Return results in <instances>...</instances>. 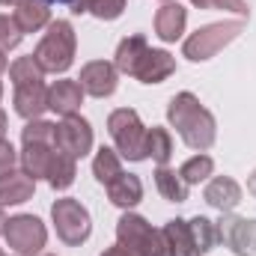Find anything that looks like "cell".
<instances>
[{
	"label": "cell",
	"mask_w": 256,
	"mask_h": 256,
	"mask_svg": "<svg viewBox=\"0 0 256 256\" xmlns=\"http://www.w3.org/2000/svg\"><path fill=\"white\" fill-rule=\"evenodd\" d=\"M167 120H170V126L179 131V137L196 149V152H206L212 143H214V137H218V122H214V116L200 104V98L194 96V92H179V96H173L170 98V104H167Z\"/></svg>",
	"instance_id": "cell-1"
},
{
	"label": "cell",
	"mask_w": 256,
	"mask_h": 256,
	"mask_svg": "<svg viewBox=\"0 0 256 256\" xmlns=\"http://www.w3.org/2000/svg\"><path fill=\"white\" fill-rule=\"evenodd\" d=\"M74 48H78L74 27L68 21H63V18H57V21L48 24V33L36 45L33 57H36V63L42 66V72L63 74V72H68V66L74 63Z\"/></svg>",
	"instance_id": "cell-2"
},
{
	"label": "cell",
	"mask_w": 256,
	"mask_h": 256,
	"mask_svg": "<svg viewBox=\"0 0 256 256\" xmlns=\"http://www.w3.org/2000/svg\"><path fill=\"white\" fill-rule=\"evenodd\" d=\"M244 33V18H236V21H220V24H206L200 27L196 33H191L182 45L185 57L191 63H206L212 60L218 51H224L230 42H236L238 36Z\"/></svg>",
	"instance_id": "cell-3"
},
{
	"label": "cell",
	"mask_w": 256,
	"mask_h": 256,
	"mask_svg": "<svg viewBox=\"0 0 256 256\" xmlns=\"http://www.w3.org/2000/svg\"><path fill=\"white\" fill-rule=\"evenodd\" d=\"M116 238L134 256H170L164 232L161 230H152L140 214H131V212H126L116 220Z\"/></svg>",
	"instance_id": "cell-4"
},
{
	"label": "cell",
	"mask_w": 256,
	"mask_h": 256,
	"mask_svg": "<svg viewBox=\"0 0 256 256\" xmlns=\"http://www.w3.org/2000/svg\"><path fill=\"white\" fill-rule=\"evenodd\" d=\"M108 131L116 143V152L128 161H143L146 158V131L149 128L140 122L137 110L120 108L108 116Z\"/></svg>",
	"instance_id": "cell-5"
},
{
	"label": "cell",
	"mask_w": 256,
	"mask_h": 256,
	"mask_svg": "<svg viewBox=\"0 0 256 256\" xmlns=\"http://www.w3.org/2000/svg\"><path fill=\"white\" fill-rule=\"evenodd\" d=\"M51 218H54V226H57V236L60 242H66L68 248H78L90 238L92 232V220H90V212L72 200V196H63L51 206Z\"/></svg>",
	"instance_id": "cell-6"
},
{
	"label": "cell",
	"mask_w": 256,
	"mask_h": 256,
	"mask_svg": "<svg viewBox=\"0 0 256 256\" xmlns=\"http://www.w3.org/2000/svg\"><path fill=\"white\" fill-rule=\"evenodd\" d=\"M3 236H6V244L18 256L39 254L45 248V242H48V230H45V224L36 214H15V218H9Z\"/></svg>",
	"instance_id": "cell-7"
},
{
	"label": "cell",
	"mask_w": 256,
	"mask_h": 256,
	"mask_svg": "<svg viewBox=\"0 0 256 256\" xmlns=\"http://www.w3.org/2000/svg\"><path fill=\"white\" fill-rule=\"evenodd\" d=\"M218 242H224L236 256H256V220L226 212L218 220Z\"/></svg>",
	"instance_id": "cell-8"
},
{
	"label": "cell",
	"mask_w": 256,
	"mask_h": 256,
	"mask_svg": "<svg viewBox=\"0 0 256 256\" xmlns=\"http://www.w3.org/2000/svg\"><path fill=\"white\" fill-rule=\"evenodd\" d=\"M54 149L72 155L74 161L84 158L92 149V128H90V122L84 116H78V114L63 116V122L54 128Z\"/></svg>",
	"instance_id": "cell-9"
},
{
	"label": "cell",
	"mask_w": 256,
	"mask_h": 256,
	"mask_svg": "<svg viewBox=\"0 0 256 256\" xmlns=\"http://www.w3.org/2000/svg\"><path fill=\"white\" fill-rule=\"evenodd\" d=\"M78 80H80L84 92H90L96 98H108V96L116 92L120 72H116V66L108 63V60H92V63H86L80 68V78Z\"/></svg>",
	"instance_id": "cell-10"
},
{
	"label": "cell",
	"mask_w": 256,
	"mask_h": 256,
	"mask_svg": "<svg viewBox=\"0 0 256 256\" xmlns=\"http://www.w3.org/2000/svg\"><path fill=\"white\" fill-rule=\"evenodd\" d=\"M173 72H176V60H173L167 51L149 48V51L140 57V63H137V68H134L131 78H137L140 84H161V80H167Z\"/></svg>",
	"instance_id": "cell-11"
},
{
	"label": "cell",
	"mask_w": 256,
	"mask_h": 256,
	"mask_svg": "<svg viewBox=\"0 0 256 256\" xmlns=\"http://www.w3.org/2000/svg\"><path fill=\"white\" fill-rule=\"evenodd\" d=\"M80 104H84V86L78 80H57L54 86H48V110L72 116L78 114Z\"/></svg>",
	"instance_id": "cell-12"
},
{
	"label": "cell",
	"mask_w": 256,
	"mask_h": 256,
	"mask_svg": "<svg viewBox=\"0 0 256 256\" xmlns=\"http://www.w3.org/2000/svg\"><path fill=\"white\" fill-rule=\"evenodd\" d=\"M15 110L18 116L30 120H42V114L48 110V86L45 84H27V86H15Z\"/></svg>",
	"instance_id": "cell-13"
},
{
	"label": "cell",
	"mask_w": 256,
	"mask_h": 256,
	"mask_svg": "<svg viewBox=\"0 0 256 256\" xmlns=\"http://www.w3.org/2000/svg\"><path fill=\"white\" fill-rule=\"evenodd\" d=\"M36 191V179L27 176L24 170H9L0 176V206H21Z\"/></svg>",
	"instance_id": "cell-14"
},
{
	"label": "cell",
	"mask_w": 256,
	"mask_h": 256,
	"mask_svg": "<svg viewBox=\"0 0 256 256\" xmlns=\"http://www.w3.org/2000/svg\"><path fill=\"white\" fill-rule=\"evenodd\" d=\"M185 24H188V12H185L179 3H164V6L155 12V33H158L161 42H176V39H182Z\"/></svg>",
	"instance_id": "cell-15"
},
{
	"label": "cell",
	"mask_w": 256,
	"mask_h": 256,
	"mask_svg": "<svg viewBox=\"0 0 256 256\" xmlns=\"http://www.w3.org/2000/svg\"><path fill=\"white\" fill-rule=\"evenodd\" d=\"M206 202L218 212H232L238 202H242V185L230 176H218L206 185Z\"/></svg>",
	"instance_id": "cell-16"
},
{
	"label": "cell",
	"mask_w": 256,
	"mask_h": 256,
	"mask_svg": "<svg viewBox=\"0 0 256 256\" xmlns=\"http://www.w3.org/2000/svg\"><path fill=\"white\" fill-rule=\"evenodd\" d=\"M12 18L21 27V33H39L42 27L51 24V9L45 0H21L12 12Z\"/></svg>",
	"instance_id": "cell-17"
},
{
	"label": "cell",
	"mask_w": 256,
	"mask_h": 256,
	"mask_svg": "<svg viewBox=\"0 0 256 256\" xmlns=\"http://www.w3.org/2000/svg\"><path fill=\"white\" fill-rule=\"evenodd\" d=\"M54 146L51 143H24V152H21V170L33 179H48V170H51V161H54Z\"/></svg>",
	"instance_id": "cell-18"
},
{
	"label": "cell",
	"mask_w": 256,
	"mask_h": 256,
	"mask_svg": "<svg viewBox=\"0 0 256 256\" xmlns=\"http://www.w3.org/2000/svg\"><path fill=\"white\" fill-rule=\"evenodd\" d=\"M108 188V196H110V202L114 206H120V208H131V206H137L140 200H143V182L134 176V173H120L110 185H104Z\"/></svg>",
	"instance_id": "cell-19"
},
{
	"label": "cell",
	"mask_w": 256,
	"mask_h": 256,
	"mask_svg": "<svg viewBox=\"0 0 256 256\" xmlns=\"http://www.w3.org/2000/svg\"><path fill=\"white\" fill-rule=\"evenodd\" d=\"M161 232H164V238H167L170 256H202L200 250H196L194 238H191L188 220H182V218H173V220H167V226H164Z\"/></svg>",
	"instance_id": "cell-20"
},
{
	"label": "cell",
	"mask_w": 256,
	"mask_h": 256,
	"mask_svg": "<svg viewBox=\"0 0 256 256\" xmlns=\"http://www.w3.org/2000/svg\"><path fill=\"white\" fill-rule=\"evenodd\" d=\"M149 51V45H146V39L143 36H128L120 42V48H116V72H126V74H134V68L140 63V57Z\"/></svg>",
	"instance_id": "cell-21"
},
{
	"label": "cell",
	"mask_w": 256,
	"mask_h": 256,
	"mask_svg": "<svg viewBox=\"0 0 256 256\" xmlns=\"http://www.w3.org/2000/svg\"><path fill=\"white\" fill-rule=\"evenodd\" d=\"M146 158H152L158 167H167V161L173 158V137L167 128L152 126L146 131Z\"/></svg>",
	"instance_id": "cell-22"
},
{
	"label": "cell",
	"mask_w": 256,
	"mask_h": 256,
	"mask_svg": "<svg viewBox=\"0 0 256 256\" xmlns=\"http://www.w3.org/2000/svg\"><path fill=\"white\" fill-rule=\"evenodd\" d=\"M155 188H158V194L164 200H170V202H185L188 200V185L170 167H158L155 170Z\"/></svg>",
	"instance_id": "cell-23"
},
{
	"label": "cell",
	"mask_w": 256,
	"mask_h": 256,
	"mask_svg": "<svg viewBox=\"0 0 256 256\" xmlns=\"http://www.w3.org/2000/svg\"><path fill=\"white\" fill-rule=\"evenodd\" d=\"M78 176V167H74V158L66 155V152H54V161H51V170H48V185L54 191H66Z\"/></svg>",
	"instance_id": "cell-24"
},
{
	"label": "cell",
	"mask_w": 256,
	"mask_h": 256,
	"mask_svg": "<svg viewBox=\"0 0 256 256\" xmlns=\"http://www.w3.org/2000/svg\"><path fill=\"white\" fill-rule=\"evenodd\" d=\"M120 173H122V161H120V155H116L114 149L102 146V149L96 152V161H92V176H96L102 185H110Z\"/></svg>",
	"instance_id": "cell-25"
},
{
	"label": "cell",
	"mask_w": 256,
	"mask_h": 256,
	"mask_svg": "<svg viewBox=\"0 0 256 256\" xmlns=\"http://www.w3.org/2000/svg\"><path fill=\"white\" fill-rule=\"evenodd\" d=\"M188 230H191V238H194V244H196L200 254H208L218 244V224L214 220L196 214L194 220H188Z\"/></svg>",
	"instance_id": "cell-26"
},
{
	"label": "cell",
	"mask_w": 256,
	"mask_h": 256,
	"mask_svg": "<svg viewBox=\"0 0 256 256\" xmlns=\"http://www.w3.org/2000/svg\"><path fill=\"white\" fill-rule=\"evenodd\" d=\"M9 78H12L15 86H27V84H42L45 72H42V66L36 63V57L30 54V57H18L15 63L9 66Z\"/></svg>",
	"instance_id": "cell-27"
},
{
	"label": "cell",
	"mask_w": 256,
	"mask_h": 256,
	"mask_svg": "<svg viewBox=\"0 0 256 256\" xmlns=\"http://www.w3.org/2000/svg\"><path fill=\"white\" fill-rule=\"evenodd\" d=\"M212 170H214V161L208 155H194L179 167V176H182L185 185H200V182H206L212 176Z\"/></svg>",
	"instance_id": "cell-28"
},
{
	"label": "cell",
	"mask_w": 256,
	"mask_h": 256,
	"mask_svg": "<svg viewBox=\"0 0 256 256\" xmlns=\"http://www.w3.org/2000/svg\"><path fill=\"white\" fill-rule=\"evenodd\" d=\"M54 122H45V120H30L24 131H21V140L24 143H51L54 146Z\"/></svg>",
	"instance_id": "cell-29"
},
{
	"label": "cell",
	"mask_w": 256,
	"mask_h": 256,
	"mask_svg": "<svg viewBox=\"0 0 256 256\" xmlns=\"http://www.w3.org/2000/svg\"><path fill=\"white\" fill-rule=\"evenodd\" d=\"M21 39H24V33H21V27L15 24V18H12V15H0V51L6 54V51L18 48Z\"/></svg>",
	"instance_id": "cell-30"
},
{
	"label": "cell",
	"mask_w": 256,
	"mask_h": 256,
	"mask_svg": "<svg viewBox=\"0 0 256 256\" xmlns=\"http://www.w3.org/2000/svg\"><path fill=\"white\" fill-rule=\"evenodd\" d=\"M122 9H126V0H92V6H90V12L102 21H116L122 15Z\"/></svg>",
	"instance_id": "cell-31"
},
{
	"label": "cell",
	"mask_w": 256,
	"mask_h": 256,
	"mask_svg": "<svg viewBox=\"0 0 256 256\" xmlns=\"http://www.w3.org/2000/svg\"><path fill=\"white\" fill-rule=\"evenodd\" d=\"M194 6L200 9H226V12H236L238 18H248V3L244 0H191Z\"/></svg>",
	"instance_id": "cell-32"
},
{
	"label": "cell",
	"mask_w": 256,
	"mask_h": 256,
	"mask_svg": "<svg viewBox=\"0 0 256 256\" xmlns=\"http://www.w3.org/2000/svg\"><path fill=\"white\" fill-rule=\"evenodd\" d=\"M15 161H18V152L9 140H0V176H6L9 170H15Z\"/></svg>",
	"instance_id": "cell-33"
},
{
	"label": "cell",
	"mask_w": 256,
	"mask_h": 256,
	"mask_svg": "<svg viewBox=\"0 0 256 256\" xmlns=\"http://www.w3.org/2000/svg\"><path fill=\"white\" fill-rule=\"evenodd\" d=\"M68 6H72V12H74V15H84V12H90L92 0H72Z\"/></svg>",
	"instance_id": "cell-34"
},
{
	"label": "cell",
	"mask_w": 256,
	"mask_h": 256,
	"mask_svg": "<svg viewBox=\"0 0 256 256\" xmlns=\"http://www.w3.org/2000/svg\"><path fill=\"white\" fill-rule=\"evenodd\" d=\"M102 256H134V254H131L128 248H122V244H114V248H108Z\"/></svg>",
	"instance_id": "cell-35"
},
{
	"label": "cell",
	"mask_w": 256,
	"mask_h": 256,
	"mask_svg": "<svg viewBox=\"0 0 256 256\" xmlns=\"http://www.w3.org/2000/svg\"><path fill=\"white\" fill-rule=\"evenodd\" d=\"M248 191H250V194L256 196V170L250 173V179H248Z\"/></svg>",
	"instance_id": "cell-36"
},
{
	"label": "cell",
	"mask_w": 256,
	"mask_h": 256,
	"mask_svg": "<svg viewBox=\"0 0 256 256\" xmlns=\"http://www.w3.org/2000/svg\"><path fill=\"white\" fill-rule=\"evenodd\" d=\"M3 134H6V114H3V108H0V140H3Z\"/></svg>",
	"instance_id": "cell-37"
},
{
	"label": "cell",
	"mask_w": 256,
	"mask_h": 256,
	"mask_svg": "<svg viewBox=\"0 0 256 256\" xmlns=\"http://www.w3.org/2000/svg\"><path fill=\"white\" fill-rule=\"evenodd\" d=\"M6 230V214H3V206H0V232Z\"/></svg>",
	"instance_id": "cell-38"
},
{
	"label": "cell",
	"mask_w": 256,
	"mask_h": 256,
	"mask_svg": "<svg viewBox=\"0 0 256 256\" xmlns=\"http://www.w3.org/2000/svg\"><path fill=\"white\" fill-rule=\"evenodd\" d=\"M21 0H0V6H18Z\"/></svg>",
	"instance_id": "cell-39"
},
{
	"label": "cell",
	"mask_w": 256,
	"mask_h": 256,
	"mask_svg": "<svg viewBox=\"0 0 256 256\" xmlns=\"http://www.w3.org/2000/svg\"><path fill=\"white\" fill-rule=\"evenodd\" d=\"M6 68V57H3V51H0V72Z\"/></svg>",
	"instance_id": "cell-40"
},
{
	"label": "cell",
	"mask_w": 256,
	"mask_h": 256,
	"mask_svg": "<svg viewBox=\"0 0 256 256\" xmlns=\"http://www.w3.org/2000/svg\"><path fill=\"white\" fill-rule=\"evenodd\" d=\"M45 3H72V0H45Z\"/></svg>",
	"instance_id": "cell-41"
},
{
	"label": "cell",
	"mask_w": 256,
	"mask_h": 256,
	"mask_svg": "<svg viewBox=\"0 0 256 256\" xmlns=\"http://www.w3.org/2000/svg\"><path fill=\"white\" fill-rule=\"evenodd\" d=\"M0 98H3V84H0Z\"/></svg>",
	"instance_id": "cell-42"
},
{
	"label": "cell",
	"mask_w": 256,
	"mask_h": 256,
	"mask_svg": "<svg viewBox=\"0 0 256 256\" xmlns=\"http://www.w3.org/2000/svg\"><path fill=\"white\" fill-rule=\"evenodd\" d=\"M164 3H173V0H164Z\"/></svg>",
	"instance_id": "cell-43"
},
{
	"label": "cell",
	"mask_w": 256,
	"mask_h": 256,
	"mask_svg": "<svg viewBox=\"0 0 256 256\" xmlns=\"http://www.w3.org/2000/svg\"><path fill=\"white\" fill-rule=\"evenodd\" d=\"M0 256H3V250H0Z\"/></svg>",
	"instance_id": "cell-44"
}]
</instances>
